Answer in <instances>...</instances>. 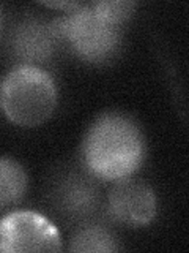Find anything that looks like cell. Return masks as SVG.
Masks as SVG:
<instances>
[{
  "label": "cell",
  "instance_id": "obj_1",
  "mask_svg": "<svg viewBox=\"0 0 189 253\" xmlns=\"http://www.w3.org/2000/svg\"><path fill=\"white\" fill-rule=\"evenodd\" d=\"M144 138L131 119L106 114L94 122L84 141V158L90 171L104 180H122L144 158Z\"/></svg>",
  "mask_w": 189,
  "mask_h": 253
},
{
  "label": "cell",
  "instance_id": "obj_2",
  "mask_svg": "<svg viewBox=\"0 0 189 253\" xmlns=\"http://www.w3.org/2000/svg\"><path fill=\"white\" fill-rule=\"evenodd\" d=\"M55 103L54 79L38 67H16L0 84V106L11 122L21 126L43 124L52 114Z\"/></svg>",
  "mask_w": 189,
  "mask_h": 253
},
{
  "label": "cell",
  "instance_id": "obj_3",
  "mask_svg": "<svg viewBox=\"0 0 189 253\" xmlns=\"http://www.w3.org/2000/svg\"><path fill=\"white\" fill-rule=\"evenodd\" d=\"M51 27L55 37L66 40L73 51L89 62L107 60L120 43V26L102 18L90 5L77 6L65 18L55 19Z\"/></svg>",
  "mask_w": 189,
  "mask_h": 253
},
{
  "label": "cell",
  "instance_id": "obj_4",
  "mask_svg": "<svg viewBox=\"0 0 189 253\" xmlns=\"http://www.w3.org/2000/svg\"><path fill=\"white\" fill-rule=\"evenodd\" d=\"M60 249L57 228L36 212H13L0 220V252H59Z\"/></svg>",
  "mask_w": 189,
  "mask_h": 253
},
{
  "label": "cell",
  "instance_id": "obj_5",
  "mask_svg": "<svg viewBox=\"0 0 189 253\" xmlns=\"http://www.w3.org/2000/svg\"><path fill=\"white\" fill-rule=\"evenodd\" d=\"M109 212L125 225H145L156 213L153 190L144 182L122 179L109 195Z\"/></svg>",
  "mask_w": 189,
  "mask_h": 253
},
{
  "label": "cell",
  "instance_id": "obj_6",
  "mask_svg": "<svg viewBox=\"0 0 189 253\" xmlns=\"http://www.w3.org/2000/svg\"><path fill=\"white\" fill-rule=\"evenodd\" d=\"M55 40L57 37L54 35L51 26L46 27L36 21L26 22L14 35V52L22 60H44L52 54Z\"/></svg>",
  "mask_w": 189,
  "mask_h": 253
},
{
  "label": "cell",
  "instance_id": "obj_7",
  "mask_svg": "<svg viewBox=\"0 0 189 253\" xmlns=\"http://www.w3.org/2000/svg\"><path fill=\"white\" fill-rule=\"evenodd\" d=\"M26 188L27 174L22 166L10 158H0V208L18 203Z\"/></svg>",
  "mask_w": 189,
  "mask_h": 253
},
{
  "label": "cell",
  "instance_id": "obj_8",
  "mask_svg": "<svg viewBox=\"0 0 189 253\" xmlns=\"http://www.w3.org/2000/svg\"><path fill=\"white\" fill-rule=\"evenodd\" d=\"M73 252H114L118 250V245L114 236L99 226H89L81 229L71 241Z\"/></svg>",
  "mask_w": 189,
  "mask_h": 253
},
{
  "label": "cell",
  "instance_id": "obj_9",
  "mask_svg": "<svg viewBox=\"0 0 189 253\" xmlns=\"http://www.w3.org/2000/svg\"><path fill=\"white\" fill-rule=\"evenodd\" d=\"M69 192L65 196V208L69 213L73 215H85L90 213L96 204V195H94L92 187H87L85 184H77L71 185Z\"/></svg>",
  "mask_w": 189,
  "mask_h": 253
},
{
  "label": "cell",
  "instance_id": "obj_10",
  "mask_svg": "<svg viewBox=\"0 0 189 253\" xmlns=\"http://www.w3.org/2000/svg\"><path fill=\"white\" fill-rule=\"evenodd\" d=\"M90 6L98 14H101L102 18H106L107 21L120 26V24L132 13L134 3L132 2H117V0H112V2H94Z\"/></svg>",
  "mask_w": 189,
  "mask_h": 253
},
{
  "label": "cell",
  "instance_id": "obj_11",
  "mask_svg": "<svg viewBox=\"0 0 189 253\" xmlns=\"http://www.w3.org/2000/svg\"><path fill=\"white\" fill-rule=\"evenodd\" d=\"M44 5L47 6H52V8H63V10H71V8H76L81 6L79 3H69V2H44Z\"/></svg>",
  "mask_w": 189,
  "mask_h": 253
}]
</instances>
